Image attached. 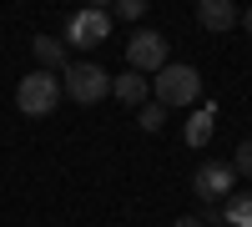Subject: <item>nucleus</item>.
Returning <instances> with one entry per match:
<instances>
[{
    "label": "nucleus",
    "instance_id": "nucleus-7",
    "mask_svg": "<svg viewBox=\"0 0 252 227\" xmlns=\"http://www.w3.org/2000/svg\"><path fill=\"white\" fill-rule=\"evenodd\" d=\"M237 20H242V10L232 5V0H197V26L202 31L222 35V31H232Z\"/></svg>",
    "mask_w": 252,
    "mask_h": 227
},
{
    "label": "nucleus",
    "instance_id": "nucleus-15",
    "mask_svg": "<svg viewBox=\"0 0 252 227\" xmlns=\"http://www.w3.org/2000/svg\"><path fill=\"white\" fill-rule=\"evenodd\" d=\"M172 227H207V222H202V217H177Z\"/></svg>",
    "mask_w": 252,
    "mask_h": 227
},
{
    "label": "nucleus",
    "instance_id": "nucleus-16",
    "mask_svg": "<svg viewBox=\"0 0 252 227\" xmlns=\"http://www.w3.org/2000/svg\"><path fill=\"white\" fill-rule=\"evenodd\" d=\"M237 26H247V35H252V5L242 10V20H237Z\"/></svg>",
    "mask_w": 252,
    "mask_h": 227
},
{
    "label": "nucleus",
    "instance_id": "nucleus-3",
    "mask_svg": "<svg viewBox=\"0 0 252 227\" xmlns=\"http://www.w3.org/2000/svg\"><path fill=\"white\" fill-rule=\"evenodd\" d=\"M15 106L26 111V116H51L61 106V76L56 71H31V76H20V86H15Z\"/></svg>",
    "mask_w": 252,
    "mask_h": 227
},
{
    "label": "nucleus",
    "instance_id": "nucleus-13",
    "mask_svg": "<svg viewBox=\"0 0 252 227\" xmlns=\"http://www.w3.org/2000/svg\"><path fill=\"white\" fill-rule=\"evenodd\" d=\"M232 172H237V177H252V141H242V147H237V157H232Z\"/></svg>",
    "mask_w": 252,
    "mask_h": 227
},
{
    "label": "nucleus",
    "instance_id": "nucleus-5",
    "mask_svg": "<svg viewBox=\"0 0 252 227\" xmlns=\"http://www.w3.org/2000/svg\"><path fill=\"white\" fill-rule=\"evenodd\" d=\"M126 66H131L136 76L152 81V76L166 66V35H157V31H136L131 40H126Z\"/></svg>",
    "mask_w": 252,
    "mask_h": 227
},
{
    "label": "nucleus",
    "instance_id": "nucleus-4",
    "mask_svg": "<svg viewBox=\"0 0 252 227\" xmlns=\"http://www.w3.org/2000/svg\"><path fill=\"white\" fill-rule=\"evenodd\" d=\"M66 40L81 51H91L101 46V40H111V10H101V5H86V10H71L66 20Z\"/></svg>",
    "mask_w": 252,
    "mask_h": 227
},
{
    "label": "nucleus",
    "instance_id": "nucleus-1",
    "mask_svg": "<svg viewBox=\"0 0 252 227\" xmlns=\"http://www.w3.org/2000/svg\"><path fill=\"white\" fill-rule=\"evenodd\" d=\"M152 91H157V106H197L202 101V76L197 66H182V61H166V66L152 76Z\"/></svg>",
    "mask_w": 252,
    "mask_h": 227
},
{
    "label": "nucleus",
    "instance_id": "nucleus-12",
    "mask_svg": "<svg viewBox=\"0 0 252 227\" xmlns=\"http://www.w3.org/2000/svg\"><path fill=\"white\" fill-rule=\"evenodd\" d=\"M136 127H141L146 136H157V131L166 127V106H157V101H146V106H136Z\"/></svg>",
    "mask_w": 252,
    "mask_h": 227
},
{
    "label": "nucleus",
    "instance_id": "nucleus-8",
    "mask_svg": "<svg viewBox=\"0 0 252 227\" xmlns=\"http://www.w3.org/2000/svg\"><path fill=\"white\" fill-rule=\"evenodd\" d=\"M111 96L126 101V106H146L152 101V81L136 76V71H121V76H111Z\"/></svg>",
    "mask_w": 252,
    "mask_h": 227
},
{
    "label": "nucleus",
    "instance_id": "nucleus-6",
    "mask_svg": "<svg viewBox=\"0 0 252 227\" xmlns=\"http://www.w3.org/2000/svg\"><path fill=\"white\" fill-rule=\"evenodd\" d=\"M232 182H237L232 162H207V167H197V177H192V192L202 202H227L232 197Z\"/></svg>",
    "mask_w": 252,
    "mask_h": 227
},
{
    "label": "nucleus",
    "instance_id": "nucleus-14",
    "mask_svg": "<svg viewBox=\"0 0 252 227\" xmlns=\"http://www.w3.org/2000/svg\"><path fill=\"white\" fill-rule=\"evenodd\" d=\"M141 0H116V5H111V15H121V20H141Z\"/></svg>",
    "mask_w": 252,
    "mask_h": 227
},
{
    "label": "nucleus",
    "instance_id": "nucleus-2",
    "mask_svg": "<svg viewBox=\"0 0 252 227\" xmlns=\"http://www.w3.org/2000/svg\"><path fill=\"white\" fill-rule=\"evenodd\" d=\"M61 96H71L76 106H96V101L111 96V76L96 66V61H76V66H66V76H61Z\"/></svg>",
    "mask_w": 252,
    "mask_h": 227
},
{
    "label": "nucleus",
    "instance_id": "nucleus-9",
    "mask_svg": "<svg viewBox=\"0 0 252 227\" xmlns=\"http://www.w3.org/2000/svg\"><path fill=\"white\" fill-rule=\"evenodd\" d=\"M212 131H217V106H212V101H202V106L192 111V121L182 127V136H187V147H207Z\"/></svg>",
    "mask_w": 252,
    "mask_h": 227
},
{
    "label": "nucleus",
    "instance_id": "nucleus-11",
    "mask_svg": "<svg viewBox=\"0 0 252 227\" xmlns=\"http://www.w3.org/2000/svg\"><path fill=\"white\" fill-rule=\"evenodd\" d=\"M217 217H227L232 227H252V192H232L227 207H217Z\"/></svg>",
    "mask_w": 252,
    "mask_h": 227
},
{
    "label": "nucleus",
    "instance_id": "nucleus-10",
    "mask_svg": "<svg viewBox=\"0 0 252 227\" xmlns=\"http://www.w3.org/2000/svg\"><path fill=\"white\" fill-rule=\"evenodd\" d=\"M31 46H35V61H40V71H56V66H66V46H61L56 35H35Z\"/></svg>",
    "mask_w": 252,
    "mask_h": 227
}]
</instances>
